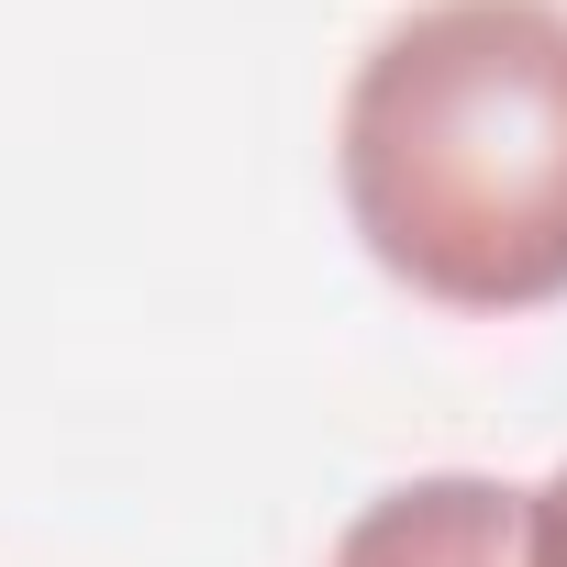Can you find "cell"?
I'll list each match as a JSON object with an SVG mask.
<instances>
[{
    "instance_id": "2",
    "label": "cell",
    "mask_w": 567,
    "mask_h": 567,
    "mask_svg": "<svg viewBox=\"0 0 567 567\" xmlns=\"http://www.w3.org/2000/svg\"><path fill=\"white\" fill-rule=\"evenodd\" d=\"M323 567H534L523 489L489 467H423V478L357 501Z\"/></svg>"
},
{
    "instance_id": "1",
    "label": "cell",
    "mask_w": 567,
    "mask_h": 567,
    "mask_svg": "<svg viewBox=\"0 0 567 567\" xmlns=\"http://www.w3.org/2000/svg\"><path fill=\"white\" fill-rule=\"evenodd\" d=\"M334 200L390 290L523 323L567 301V0H412L334 101Z\"/></svg>"
},
{
    "instance_id": "3",
    "label": "cell",
    "mask_w": 567,
    "mask_h": 567,
    "mask_svg": "<svg viewBox=\"0 0 567 567\" xmlns=\"http://www.w3.org/2000/svg\"><path fill=\"white\" fill-rule=\"evenodd\" d=\"M523 545H534V567H567V456L523 489Z\"/></svg>"
}]
</instances>
